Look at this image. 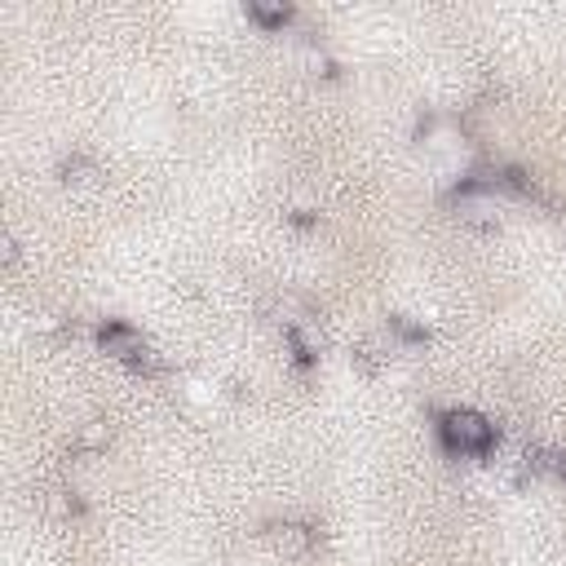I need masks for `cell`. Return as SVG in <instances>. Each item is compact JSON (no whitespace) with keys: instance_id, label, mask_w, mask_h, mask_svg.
Wrapping results in <instances>:
<instances>
[{"instance_id":"1","label":"cell","mask_w":566,"mask_h":566,"mask_svg":"<svg viewBox=\"0 0 566 566\" xmlns=\"http://www.w3.org/2000/svg\"><path fill=\"white\" fill-rule=\"evenodd\" d=\"M443 438H447V447L460 451V456H482V451L496 443V429H491V421L478 416V412H447V416H443Z\"/></svg>"},{"instance_id":"2","label":"cell","mask_w":566,"mask_h":566,"mask_svg":"<svg viewBox=\"0 0 566 566\" xmlns=\"http://www.w3.org/2000/svg\"><path fill=\"white\" fill-rule=\"evenodd\" d=\"M98 341H102V350L116 355L120 363H133V368H146V363H151L146 341H142L133 328H124V324H107V328L98 333Z\"/></svg>"},{"instance_id":"3","label":"cell","mask_w":566,"mask_h":566,"mask_svg":"<svg viewBox=\"0 0 566 566\" xmlns=\"http://www.w3.org/2000/svg\"><path fill=\"white\" fill-rule=\"evenodd\" d=\"M257 23H270V28H279V23H289V10H265V6H252L248 10Z\"/></svg>"}]
</instances>
